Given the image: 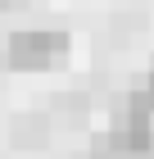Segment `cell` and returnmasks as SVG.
I'll return each instance as SVG.
<instances>
[{
  "label": "cell",
  "mask_w": 154,
  "mask_h": 159,
  "mask_svg": "<svg viewBox=\"0 0 154 159\" xmlns=\"http://www.w3.org/2000/svg\"><path fill=\"white\" fill-rule=\"evenodd\" d=\"M64 55H68V32H59V27H23L5 46L9 68H50Z\"/></svg>",
  "instance_id": "6da1fadb"
},
{
  "label": "cell",
  "mask_w": 154,
  "mask_h": 159,
  "mask_svg": "<svg viewBox=\"0 0 154 159\" xmlns=\"http://www.w3.org/2000/svg\"><path fill=\"white\" fill-rule=\"evenodd\" d=\"M14 136H18V146H41V141H46V118H36V123H32V118H23Z\"/></svg>",
  "instance_id": "7a4b0ae2"
},
{
  "label": "cell",
  "mask_w": 154,
  "mask_h": 159,
  "mask_svg": "<svg viewBox=\"0 0 154 159\" xmlns=\"http://www.w3.org/2000/svg\"><path fill=\"white\" fill-rule=\"evenodd\" d=\"M141 91H145V100H150V109H154V68H150V77H145V86H141Z\"/></svg>",
  "instance_id": "3957f363"
}]
</instances>
